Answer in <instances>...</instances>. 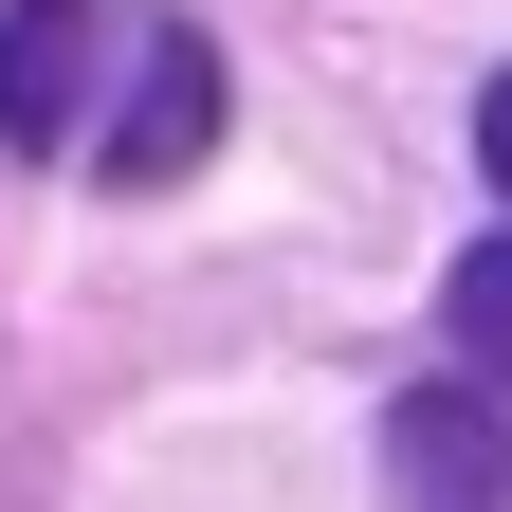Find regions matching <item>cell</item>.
Here are the masks:
<instances>
[{
	"label": "cell",
	"mask_w": 512,
	"mask_h": 512,
	"mask_svg": "<svg viewBox=\"0 0 512 512\" xmlns=\"http://www.w3.org/2000/svg\"><path fill=\"white\" fill-rule=\"evenodd\" d=\"M0 147L92 183H183L220 147V55L165 0H0Z\"/></svg>",
	"instance_id": "6da1fadb"
},
{
	"label": "cell",
	"mask_w": 512,
	"mask_h": 512,
	"mask_svg": "<svg viewBox=\"0 0 512 512\" xmlns=\"http://www.w3.org/2000/svg\"><path fill=\"white\" fill-rule=\"evenodd\" d=\"M384 494L403 512H512V220L439 293V384H403V421H384Z\"/></svg>",
	"instance_id": "7a4b0ae2"
},
{
	"label": "cell",
	"mask_w": 512,
	"mask_h": 512,
	"mask_svg": "<svg viewBox=\"0 0 512 512\" xmlns=\"http://www.w3.org/2000/svg\"><path fill=\"white\" fill-rule=\"evenodd\" d=\"M476 165H494V202H512V74L476 92Z\"/></svg>",
	"instance_id": "3957f363"
}]
</instances>
